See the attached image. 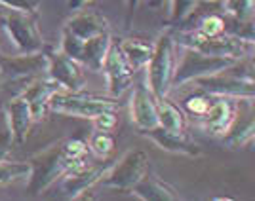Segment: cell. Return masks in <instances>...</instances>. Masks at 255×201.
<instances>
[{"label": "cell", "mask_w": 255, "mask_h": 201, "mask_svg": "<svg viewBox=\"0 0 255 201\" xmlns=\"http://www.w3.org/2000/svg\"><path fill=\"white\" fill-rule=\"evenodd\" d=\"M97 129H103V131H113L115 127L118 126V116L117 110H107V112H101L99 116L94 118Z\"/></svg>", "instance_id": "1f68e13d"}, {"label": "cell", "mask_w": 255, "mask_h": 201, "mask_svg": "<svg viewBox=\"0 0 255 201\" xmlns=\"http://www.w3.org/2000/svg\"><path fill=\"white\" fill-rule=\"evenodd\" d=\"M2 25L19 53H36L44 50L42 34L31 13L11 10L2 15Z\"/></svg>", "instance_id": "ba28073f"}, {"label": "cell", "mask_w": 255, "mask_h": 201, "mask_svg": "<svg viewBox=\"0 0 255 201\" xmlns=\"http://www.w3.org/2000/svg\"><path fill=\"white\" fill-rule=\"evenodd\" d=\"M200 0H171L170 6V25H179L187 21L198 8Z\"/></svg>", "instance_id": "83f0119b"}, {"label": "cell", "mask_w": 255, "mask_h": 201, "mask_svg": "<svg viewBox=\"0 0 255 201\" xmlns=\"http://www.w3.org/2000/svg\"><path fill=\"white\" fill-rule=\"evenodd\" d=\"M229 23L221 13H206L202 19L198 21V27L194 31L198 34H202L206 38H213V36H221L227 32Z\"/></svg>", "instance_id": "cb8c5ba5"}, {"label": "cell", "mask_w": 255, "mask_h": 201, "mask_svg": "<svg viewBox=\"0 0 255 201\" xmlns=\"http://www.w3.org/2000/svg\"><path fill=\"white\" fill-rule=\"evenodd\" d=\"M48 55V72L53 82L61 85V89L67 91H80L86 84V76L82 70V65L69 57L65 52L46 50Z\"/></svg>", "instance_id": "30bf717a"}, {"label": "cell", "mask_w": 255, "mask_h": 201, "mask_svg": "<svg viewBox=\"0 0 255 201\" xmlns=\"http://www.w3.org/2000/svg\"><path fill=\"white\" fill-rule=\"evenodd\" d=\"M2 6H6L8 10L23 11V13H31L34 15L40 8V0H0Z\"/></svg>", "instance_id": "f546056e"}, {"label": "cell", "mask_w": 255, "mask_h": 201, "mask_svg": "<svg viewBox=\"0 0 255 201\" xmlns=\"http://www.w3.org/2000/svg\"><path fill=\"white\" fill-rule=\"evenodd\" d=\"M210 2H217V0H210Z\"/></svg>", "instance_id": "8d00e7d4"}, {"label": "cell", "mask_w": 255, "mask_h": 201, "mask_svg": "<svg viewBox=\"0 0 255 201\" xmlns=\"http://www.w3.org/2000/svg\"><path fill=\"white\" fill-rule=\"evenodd\" d=\"M175 72V40L170 34H162L152 46V55L147 63L149 89L156 99L168 97Z\"/></svg>", "instance_id": "3957f363"}, {"label": "cell", "mask_w": 255, "mask_h": 201, "mask_svg": "<svg viewBox=\"0 0 255 201\" xmlns=\"http://www.w3.org/2000/svg\"><path fill=\"white\" fill-rule=\"evenodd\" d=\"M156 114H158V126L170 131H185L187 116L177 105H173L166 97L156 99Z\"/></svg>", "instance_id": "7402d4cb"}, {"label": "cell", "mask_w": 255, "mask_h": 201, "mask_svg": "<svg viewBox=\"0 0 255 201\" xmlns=\"http://www.w3.org/2000/svg\"><path fill=\"white\" fill-rule=\"evenodd\" d=\"M48 108L57 114L65 116H76V118H90L94 120L101 112L107 110H118L120 101L118 97H101L92 95V93H82L80 91H55L50 97Z\"/></svg>", "instance_id": "7a4b0ae2"}, {"label": "cell", "mask_w": 255, "mask_h": 201, "mask_svg": "<svg viewBox=\"0 0 255 201\" xmlns=\"http://www.w3.org/2000/svg\"><path fill=\"white\" fill-rule=\"evenodd\" d=\"M147 169H149V156L143 150H129L107 171L99 182L107 188L131 190V186L145 175Z\"/></svg>", "instance_id": "52a82bcc"}, {"label": "cell", "mask_w": 255, "mask_h": 201, "mask_svg": "<svg viewBox=\"0 0 255 201\" xmlns=\"http://www.w3.org/2000/svg\"><path fill=\"white\" fill-rule=\"evenodd\" d=\"M131 194L143 201H177L181 200V196L177 194V190L164 182L162 179H158V175L150 173L149 169L145 171V175L131 186Z\"/></svg>", "instance_id": "e0dca14e"}, {"label": "cell", "mask_w": 255, "mask_h": 201, "mask_svg": "<svg viewBox=\"0 0 255 201\" xmlns=\"http://www.w3.org/2000/svg\"><path fill=\"white\" fill-rule=\"evenodd\" d=\"M238 105L233 101V97H221L215 95L212 105L208 106V110L200 116L204 129L212 135H225L227 129L236 118Z\"/></svg>", "instance_id": "4fadbf2b"}, {"label": "cell", "mask_w": 255, "mask_h": 201, "mask_svg": "<svg viewBox=\"0 0 255 201\" xmlns=\"http://www.w3.org/2000/svg\"><path fill=\"white\" fill-rule=\"evenodd\" d=\"M105 173H107L105 165H97V167H84L82 165V167H78V169L71 171V173L65 175L63 192L67 194V198H71V200L84 198L86 192L103 179Z\"/></svg>", "instance_id": "d6986e66"}, {"label": "cell", "mask_w": 255, "mask_h": 201, "mask_svg": "<svg viewBox=\"0 0 255 201\" xmlns=\"http://www.w3.org/2000/svg\"><path fill=\"white\" fill-rule=\"evenodd\" d=\"M254 133H255V124L254 118H252V112L244 118V120H238L234 118V122L231 124V127L227 129V133L223 135L225 144H229L231 148H240L248 142L254 140Z\"/></svg>", "instance_id": "603a6c76"}, {"label": "cell", "mask_w": 255, "mask_h": 201, "mask_svg": "<svg viewBox=\"0 0 255 201\" xmlns=\"http://www.w3.org/2000/svg\"><path fill=\"white\" fill-rule=\"evenodd\" d=\"M29 161L23 163V161H8V159H0V184H6V182H13V180H19L29 177Z\"/></svg>", "instance_id": "484cf974"}, {"label": "cell", "mask_w": 255, "mask_h": 201, "mask_svg": "<svg viewBox=\"0 0 255 201\" xmlns=\"http://www.w3.org/2000/svg\"><path fill=\"white\" fill-rule=\"evenodd\" d=\"M147 4H149L150 8H154V10H160V8H164L166 0H147Z\"/></svg>", "instance_id": "d590c367"}, {"label": "cell", "mask_w": 255, "mask_h": 201, "mask_svg": "<svg viewBox=\"0 0 255 201\" xmlns=\"http://www.w3.org/2000/svg\"><path fill=\"white\" fill-rule=\"evenodd\" d=\"M29 194L38 196L46 192L59 177L67 173V161L63 158L61 142H53L50 146L40 150L29 159Z\"/></svg>", "instance_id": "277c9868"}, {"label": "cell", "mask_w": 255, "mask_h": 201, "mask_svg": "<svg viewBox=\"0 0 255 201\" xmlns=\"http://www.w3.org/2000/svg\"><path fill=\"white\" fill-rule=\"evenodd\" d=\"M88 2H92V0H69V8L78 10V8H82L84 4H88Z\"/></svg>", "instance_id": "e575fe53"}, {"label": "cell", "mask_w": 255, "mask_h": 201, "mask_svg": "<svg viewBox=\"0 0 255 201\" xmlns=\"http://www.w3.org/2000/svg\"><path fill=\"white\" fill-rule=\"evenodd\" d=\"M111 42H113L111 31L101 32V34H97L90 40H84V42H78L73 36L63 32V36H61V52H65L69 57H73L82 67H88L92 70H101V65H103V59H105L107 52H109Z\"/></svg>", "instance_id": "9c48e42d"}, {"label": "cell", "mask_w": 255, "mask_h": 201, "mask_svg": "<svg viewBox=\"0 0 255 201\" xmlns=\"http://www.w3.org/2000/svg\"><path fill=\"white\" fill-rule=\"evenodd\" d=\"M107 31H111V29H109V21H107L101 13L92 11V10H84V11L75 13L69 21L65 23V27H63L65 34L73 36L78 42L90 40V38H94V36L101 34V32H107Z\"/></svg>", "instance_id": "2e32d148"}, {"label": "cell", "mask_w": 255, "mask_h": 201, "mask_svg": "<svg viewBox=\"0 0 255 201\" xmlns=\"http://www.w3.org/2000/svg\"><path fill=\"white\" fill-rule=\"evenodd\" d=\"M139 2L141 0H126V27L131 25V17H133V11H135Z\"/></svg>", "instance_id": "836d02e7"}, {"label": "cell", "mask_w": 255, "mask_h": 201, "mask_svg": "<svg viewBox=\"0 0 255 201\" xmlns=\"http://www.w3.org/2000/svg\"><path fill=\"white\" fill-rule=\"evenodd\" d=\"M6 114H8V126H10L8 131H10L13 144H23L34 122L27 99L23 95L11 99L6 108Z\"/></svg>", "instance_id": "ac0fdd59"}, {"label": "cell", "mask_w": 255, "mask_h": 201, "mask_svg": "<svg viewBox=\"0 0 255 201\" xmlns=\"http://www.w3.org/2000/svg\"><path fill=\"white\" fill-rule=\"evenodd\" d=\"M115 144H117L115 135L111 131H103V129H97L90 138V148L94 150V154H97L99 158H107L115 150Z\"/></svg>", "instance_id": "f1b7e54d"}, {"label": "cell", "mask_w": 255, "mask_h": 201, "mask_svg": "<svg viewBox=\"0 0 255 201\" xmlns=\"http://www.w3.org/2000/svg\"><path fill=\"white\" fill-rule=\"evenodd\" d=\"M59 89H61V85L57 84V82H53L52 78H50V80H40V82L32 84L31 87L23 93V97L27 99V103L31 106V112L34 120H40V118L46 114L50 97H52L55 91H59Z\"/></svg>", "instance_id": "ffe728a7"}, {"label": "cell", "mask_w": 255, "mask_h": 201, "mask_svg": "<svg viewBox=\"0 0 255 201\" xmlns=\"http://www.w3.org/2000/svg\"><path fill=\"white\" fill-rule=\"evenodd\" d=\"M118 48H120L122 55L126 57L128 65L131 67L133 72L147 67L150 55H152V46L141 38H124L122 42H118Z\"/></svg>", "instance_id": "44dd1931"}, {"label": "cell", "mask_w": 255, "mask_h": 201, "mask_svg": "<svg viewBox=\"0 0 255 201\" xmlns=\"http://www.w3.org/2000/svg\"><path fill=\"white\" fill-rule=\"evenodd\" d=\"M131 122L135 124L139 131L152 129L158 126V114H156V97L152 95L149 85L137 84L131 95Z\"/></svg>", "instance_id": "9a60e30c"}, {"label": "cell", "mask_w": 255, "mask_h": 201, "mask_svg": "<svg viewBox=\"0 0 255 201\" xmlns=\"http://www.w3.org/2000/svg\"><path fill=\"white\" fill-rule=\"evenodd\" d=\"M223 8L234 21H254L255 0H223Z\"/></svg>", "instance_id": "d4e9b609"}, {"label": "cell", "mask_w": 255, "mask_h": 201, "mask_svg": "<svg viewBox=\"0 0 255 201\" xmlns=\"http://www.w3.org/2000/svg\"><path fill=\"white\" fill-rule=\"evenodd\" d=\"M141 135L149 137L156 146H160L166 152L183 154V156H191V158H196V156L202 154L200 146L187 137L185 131H170V129H164V127L156 126L152 127V129L141 131Z\"/></svg>", "instance_id": "5bb4252c"}, {"label": "cell", "mask_w": 255, "mask_h": 201, "mask_svg": "<svg viewBox=\"0 0 255 201\" xmlns=\"http://www.w3.org/2000/svg\"><path fill=\"white\" fill-rule=\"evenodd\" d=\"M238 59H229V57H215V55H206L202 52H196L187 48L181 63L175 67L173 72V82L171 85H183L187 82H194L204 76H212L225 70Z\"/></svg>", "instance_id": "8992f818"}, {"label": "cell", "mask_w": 255, "mask_h": 201, "mask_svg": "<svg viewBox=\"0 0 255 201\" xmlns=\"http://www.w3.org/2000/svg\"><path fill=\"white\" fill-rule=\"evenodd\" d=\"M46 68H48V55L44 50L36 53H21V55L0 53V74L13 82L36 76Z\"/></svg>", "instance_id": "8fae6325"}, {"label": "cell", "mask_w": 255, "mask_h": 201, "mask_svg": "<svg viewBox=\"0 0 255 201\" xmlns=\"http://www.w3.org/2000/svg\"><path fill=\"white\" fill-rule=\"evenodd\" d=\"M202 91H208L212 95L233 97V99H244L254 101L255 97V82L252 65L238 59L225 70L212 76H204L194 80Z\"/></svg>", "instance_id": "6da1fadb"}, {"label": "cell", "mask_w": 255, "mask_h": 201, "mask_svg": "<svg viewBox=\"0 0 255 201\" xmlns=\"http://www.w3.org/2000/svg\"><path fill=\"white\" fill-rule=\"evenodd\" d=\"M101 68L105 70L107 80H109V93L113 97H120L133 82V70L128 65L126 57L122 55L118 42L115 40L109 46Z\"/></svg>", "instance_id": "7c38bea8"}, {"label": "cell", "mask_w": 255, "mask_h": 201, "mask_svg": "<svg viewBox=\"0 0 255 201\" xmlns=\"http://www.w3.org/2000/svg\"><path fill=\"white\" fill-rule=\"evenodd\" d=\"M11 144H13V140H11L10 131H2V133H0V159L8 158V154H10V150H11Z\"/></svg>", "instance_id": "d6a6232c"}, {"label": "cell", "mask_w": 255, "mask_h": 201, "mask_svg": "<svg viewBox=\"0 0 255 201\" xmlns=\"http://www.w3.org/2000/svg\"><path fill=\"white\" fill-rule=\"evenodd\" d=\"M229 34H233L236 38L244 40L248 44H254L255 34H254V21H234L233 29H227Z\"/></svg>", "instance_id": "4dcf8cb0"}, {"label": "cell", "mask_w": 255, "mask_h": 201, "mask_svg": "<svg viewBox=\"0 0 255 201\" xmlns=\"http://www.w3.org/2000/svg\"><path fill=\"white\" fill-rule=\"evenodd\" d=\"M175 42L185 48H191L196 52H202L206 55H215V57H229V59H244L246 55L252 53V44L236 38L233 34L225 32L221 36L206 38L196 31L179 32Z\"/></svg>", "instance_id": "5b68a950"}, {"label": "cell", "mask_w": 255, "mask_h": 201, "mask_svg": "<svg viewBox=\"0 0 255 201\" xmlns=\"http://www.w3.org/2000/svg\"><path fill=\"white\" fill-rule=\"evenodd\" d=\"M212 93H208V91H198V93H194V95H189L185 101H183V112H187V114H191V116H196L200 118L208 110V106L212 105L213 101Z\"/></svg>", "instance_id": "4316f807"}]
</instances>
